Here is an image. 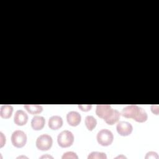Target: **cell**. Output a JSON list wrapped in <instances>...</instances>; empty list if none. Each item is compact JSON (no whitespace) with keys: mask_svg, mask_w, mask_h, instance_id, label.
<instances>
[{"mask_svg":"<svg viewBox=\"0 0 159 159\" xmlns=\"http://www.w3.org/2000/svg\"><path fill=\"white\" fill-rule=\"evenodd\" d=\"M53 158V157L52 156H50L49 155H42L40 157V158Z\"/></svg>","mask_w":159,"mask_h":159,"instance_id":"22","label":"cell"},{"mask_svg":"<svg viewBox=\"0 0 159 159\" xmlns=\"http://www.w3.org/2000/svg\"><path fill=\"white\" fill-rule=\"evenodd\" d=\"M107 156L105 153L99 152H92L88 156V159H106Z\"/></svg>","mask_w":159,"mask_h":159,"instance_id":"16","label":"cell"},{"mask_svg":"<svg viewBox=\"0 0 159 159\" xmlns=\"http://www.w3.org/2000/svg\"><path fill=\"white\" fill-rule=\"evenodd\" d=\"M57 142L61 147L66 148L70 147L74 142V135L70 130H63L58 135Z\"/></svg>","mask_w":159,"mask_h":159,"instance_id":"2","label":"cell"},{"mask_svg":"<svg viewBox=\"0 0 159 159\" xmlns=\"http://www.w3.org/2000/svg\"><path fill=\"white\" fill-rule=\"evenodd\" d=\"M145 158L147 159V158H156L158 159V155L157 154V152H149L146 154V156L145 157Z\"/></svg>","mask_w":159,"mask_h":159,"instance_id":"18","label":"cell"},{"mask_svg":"<svg viewBox=\"0 0 159 159\" xmlns=\"http://www.w3.org/2000/svg\"><path fill=\"white\" fill-rule=\"evenodd\" d=\"M78 107L81 111L87 112V111H89L91 110V109L92 107V105L91 104H79Z\"/></svg>","mask_w":159,"mask_h":159,"instance_id":"19","label":"cell"},{"mask_svg":"<svg viewBox=\"0 0 159 159\" xmlns=\"http://www.w3.org/2000/svg\"><path fill=\"white\" fill-rule=\"evenodd\" d=\"M53 143V140L50 135L44 134L39 136L36 140V147L40 150H49Z\"/></svg>","mask_w":159,"mask_h":159,"instance_id":"4","label":"cell"},{"mask_svg":"<svg viewBox=\"0 0 159 159\" xmlns=\"http://www.w3.org/2000/svg\"><path fill=\"white\" fill-rule=\"evenodd\" d=\"M113 110L114 109H112L109 104H98L96 106V114L99 117L106 120L112 113Z\"/></svg>","mask_w":159,"mask_h":159,"instance_id":"6","label":"cell"},{"mask_svg":"<svg viewBox=\"0 0 159 159\" xmlns=\"http://www.w3.org/2000/svg\"><path fill=\"white\" fill-rule=\"evenodd\" d=\"M85 125L89 131H92L97 124L96 119L93 116H87L85 118Z\"/></svg>","mask_w":159,"mask_h":159,"instance_id":"15","label":"cell"},{"mask_svg":"<svg viewBox=\"0 0 159 159\" xmlns=\"http://www.w3.org/2000/svg\"><path fill=\"white\" fill-rule=\"evenodd\" d=\"M0 139H1V140H0V147L2 148L4 144L6 143V137L4 135L3 133L2 132H0Z\"/></svg>","mask_w":159,"mask_h":159,"instance_id":"20","label":"cell"},{"mask_svg":"<svg viewBox=\"0 0 159 159\" xmlns=\"http://www.w3.org/2000/svg\"><path fill=\"white\" fill-rule=\"evenodd\" d=\"M116 129L120 135L128 136L132 133L133 127L130 123L127 121H120L117 124Z\"/></svg>","mask_w":159,"mask_h":159,"instance_id":"7","label":"cell"},{"mask_svg":"<svg viewBox=\"0 0 159 159\" xmlns=\"http://www.w3.org/2000/svg\"><path fill=\"white\" fill-rule=\"evenodd\" d=\"M66 120L68 124L71 126L75 127L80 124L81 120L80 114L76 111H70L66 115Z\"/></svg>","mask_w":159,"mask_h":159,"instance_id":"8","label":"cell"},{"mask_svg":"<svg viewBox=\"0 0 159 159\" xmlns=\"http://www.w3.org/2000/svg\"><path fill=\"white\" fill-rule=\"evenodd\" d=\"M24 107L31 114H39L43 111V107L39 104H25Z\"/></svg>","mask_w":159,"mask_h":159,"instance_id":"13","label":"cell"},{"mask_svg":"<svg viewBox=\"0 0 159 159\" xmlns=\"http://www.w3.org/2000/svg\"><path fill=\"white\" fill-rule=\"evenodd\" d=\"M62 159H68V158H72V159H78V156L76 155V153L73 152H67L63 153V155L61 157Z\"/></svg>","mask_w":159,"mask_h":159,"instance_id":"17","label":"cell"},{"mask_svg":"<svg viewBox=\"0 0 159 159\" xmlns=\"http://www.w3.org/2000/svg\"><path fill=\"white\" fill-rule=\"evenodd\" d=\"M45 118L40 116H35L31 120V126L35 130H40L42 129L45 125Z\"/></svg>","mask_w":159,"mask_h":159,"instance_id":"11","label":"cell"},{"mask_svg":"<svg viewBox=\"0 0 159 159\" xmlns=\"http://www.w3.org/2000/svg\"><path fill=\"white\" fill-rule=\"evenodd\" d=\"M96 138L99 144L102 146H108L112 143L114 135L111 130L103 129L98 132Z\"/></svg>","mask_w":159,"mask_h":159,"instance_id":"3","label":"cell"},{"mask_svg":"<svg viewBox=\"0 0 159 159\" xmlns=\"http://www.w3.org/2000/svg\"><path fill=\"white\" fill-rule=\"evenodd\" d=\"M151 110L153 113L155 114L156 115L158 114V105H152L151 106Z\"/></svg>","mask_w":159,"mask_h":159,"instance_id":"21","label":"cell"},{"mask_svg":"<svg viewBox=\"0 0 159 159\" xmlns=\"http://www.w3.org/2000/svg\"><path fill=\"white\" fill-rule=\"evenodd\" d=\"M63 119L62 118L57 115L52 116L50 117L48 120V127L52 130H57L61 127L63 125Z\"/></svg>","mask_w":159,"mask_h":159,"instance_id":"10","label":"cell"},{"mask_svg":"<svg viewBox=\"0 0 159 159\" xmlns=\"http://www.w3.org/2000/svg\"><path fill=\"white\" fill-rule=\"evenodd\" d=\"M28 121V116L22 110H17L15 114L14 117V123L17 125H25Z\"/></svg>","mask_w":159,"mask_h":159,"instance_id":"9","label":"cell"},{"mask_svg":"<svg viewBox=\"0 0 159 159\" xmlns=\"http://www.w3.org/2000/svg\"><path fill=\"white\" fill-rule=\"evenodd\" d=\"M11 142L17 148L23 147L27 142V135L25 133L20 130H16L12 134Z\"/></svg>","mask_w":159,"mask_h":159,"instance_id":"5","label":"cell"},{"mask_svg":"<svg viewBox=\"0 0 159 159\" xmlns=\"http://www.w3.org/2000/svg\"><path fill=\"white\" fill-rule=\"evenodd\" d=\"M120 117V112L117 110L114 109L110 116L105 120V122L109 125H113L119 120Z\"/></svg>","mask_w":159,"mask_h":159,"instance_id":"14","label":"cell"},{"mask_svg":"<svg viewBox=\"0 0 159 159\" xmlns=\"http://www.w3.org/2000/svg\"><path fill=\"white\" fill-rule=\"evenodd\" d=\"M121 114L126 118H132L138 122H144L148 119V115L145 109L135 104L129 105L124 107Z\"/></svg>","mask_w":159,"mask_h":159,"instance_id":"1","label":"cell"},{"mask_svg":"<svg viewBox=\"0 0 159 159\" xmlns=\"http://www.w3.org/2000/svg\"><path fill=\"white\" fill-rule=\"evenodd\" d=\"M126 158V157H125L124 155H119V156H117V157H116V158Z\"/></svg>","mask_w":159,"mask_h":159,"instance_id":"23","label":"cell"},{"mask_svg":"<svg viewBox=\"0 0 159 159\" xmlns=\"http://www.w3.org/2000/svg\"><path fill=\"white\" fill-rule=\"evenodd\" d=\"M13 107L9 104H4L1 107L0 116L4 119L9 118L12 114Z\"/></svg>","mask_w":159,"mask_h":159,"instance_id":"12","label":"cell"}]
</instances>
